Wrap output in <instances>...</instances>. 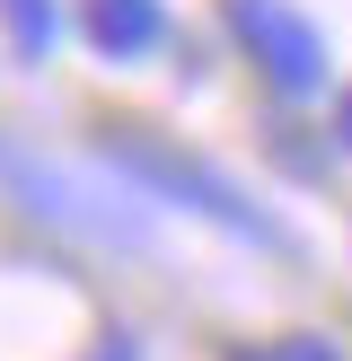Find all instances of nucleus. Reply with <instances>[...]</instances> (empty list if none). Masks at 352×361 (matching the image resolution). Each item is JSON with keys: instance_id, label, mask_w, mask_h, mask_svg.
Returning a JSON list of instances; mask_svg holds the SVG:
<instances>
[{"instance_id": "2", "label": "nucleus", "mask_w": 352, "mask_h": 361, "mask_svg": "<svg viewBox=\"0 0 352 361\" xmlns=\"http://www.w3.org/2000/svg\"><path fill=\"white\" fill-rule=\"evenodd\" d=\"M88 35L106 53H141L158 35V0H88Z\"/></svg>"}, {"instance_id": "1", "label": "nucleus", "mask_w": 352, "mask_h": 361, "mask_svg": "<svg viewBox=\"0 0 352 361\" xmlns=\"http://www.w3.org/2000/svg\"><path fill=\"white\" fill-rule=\"evenodd\" d=\"M229 18L246 27V53H256V62L273 71L282 88H317V71H326V53H317V35L299 27L291 9H273V0H229Z\"/></svg>"}, {"instance_id": "3", "label": "nucleus", "mask_w": 352, "mask_h": 361, "mask_svg": "<svg viewBox=\"0 0 352 361\" xmlns=\"http://www.w3.org/2000/svg\"><path fill=\"white\" fill-rule=\"evenodd\" d=\"M344 141H352V106H344Z\"/></svg>"}]
</instances>
